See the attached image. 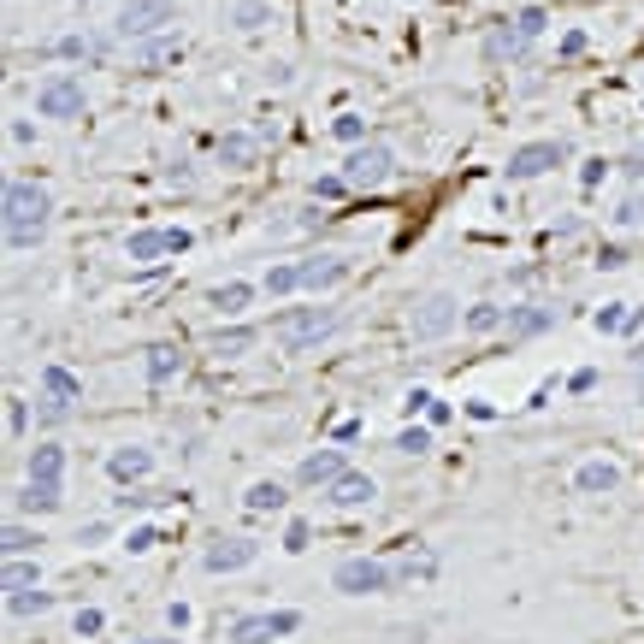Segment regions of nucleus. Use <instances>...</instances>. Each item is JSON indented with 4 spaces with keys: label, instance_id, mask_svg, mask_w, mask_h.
Here are the masks:
<instances>
[{
    "label": "nucleus",
    "instance_id": "f257e3e1",
    "mask_svg": "<svg viewBox=\"0 0 644 644\" xmlns=\"http://www.w3.org/2000/svg\"><path fill=\"white\" fill-rule=\"evenodd\" d=\"M48 219H54V195L30 178L6 184L0 195V225H6V249H36L48 237Z\"/></svg>",
    "mask_w": 644,
    "mask_h": 644
},
{
    "label": "nucleus",
    "instance_id": "f03ea898",
    "mask_svg": "<svg viewBox=\"0 0 644 644\" xmlns=\"http://www.w3.org/2000/svg\"><path fill=\"white\" fill-rule=\"evenodd\" d=\"M337 325H343L337 308H290V314H278V320H272V337H278V349H284V355H302V349L325 343Z\"/></svg>",
    "mask_w": 644,
    "mask_h": 644
},
{
    "label": "nucleus",
    "instance_id": "7ed1b4c3",
    "mask_svg": "<svg viewBox=\"0 0 644 644\" xmlns=\"http://www.w3.org/2000/svg\"><path fill=\"white\" fill-rule=\"evenodd\" d=\"M390 585H396V568L379 556H343L331 574V591H343V597H379Z\"/></svg>",
    "mask_w": 644,
    "mask_h": 644
},
{
    "label": "nucleus",
    "instance_id": "20e7f679",
    "mask_svg": "<svg viewBox=\"0 0 644 644\" xmlns=\"http://www.w3.org/2000/svg\"><path fill=\"white\" fill-rule=\"evenodd\" d=\"M343 178H349L361 195L385 190L390 178H396V154H390L385 142H355V154L343 160Z\"/></svg>",
    "mask_w": 644,
    "mask_h": 644
},
{
    "label": "nucleus",
    "instance_id": "39448f33",
    "mask_svg": "<svg viewBox=\"0 0 644 644\" xmlns=\"http://www.w3.org/2000/svg\"><path fill=\"white\" fill-rule=\"evenodd\" d=\"M83 107H89L83 77L54 71V77H42V83H36V113H42V119H83Z\"/></svg>",
    "mask_w": 644,
    "mask_h": 644
},
{
    "label": "nucleus",
    "instance_id": "423d86ee",
    "mask_svg": "<svg viewBox=\"0 0 644 644\" xmlns=\"http://www.w3.org/2000/svg\"><path fill=\"white\" fill-rule=\"evenodd\" d=\"M461 320H467V314H461V302H455L450 290H432V296L414 308L408 331H414V343H438V337H450Z\"/></svg>",
    "mask_w": 644,
    "mask_h": 644
},
{
    "label": "nucleus",
    "instance_id": "0eeeda50",
    "mask_svg": "<svg viewBox=\"0 0 644 644\" xmlns=\"http://www.w3.org/2000/svg\"><path fill=\"white\" fill-rule=\"evenodd\" d=\"M178 24V6L172 0H119V36L125 42H142L154 30H172Z\"/></svg>",
    "mask_w": 644,
    "mask_h": 644
},
{
    "label": "nucleus",
    "instance_id": "6e6552de",
    "mask_svg": "<svg viewBox=\"0 0 644 644\" xmlns=\"http://www.w3.org/2000/svg\"><path fill=\"white\" fill-rule=\"evenodd\" d=\"M302 633V615L296 609H266V615H237L231 621V644H272Z\"/></svg>",
    "mask_w": 644,
    "mask_h": 644
},
{
    "label": "nucleus",
    "instance_id": "1a4fd4ad",
    "mask_svg": "<svg viewBox=\"0 0 644 644\" xmlns=\"http://www.w3.org/2000/svg\"><path fill=\"white\" fill-rule=\"evenodd\" d=\"M562 160H574V142H526L509 154V178L526 184V178H544V172H556Z\"/></svg>",
    "mask_w": 644,
    "mask_h": 644
},
{
    "label": "nucleus",
    "instance_id": "9d476101",
    "mask_svg": "<svg viewBox=\"0 0 644 644\" xmlns=\"http://www.w3.org/2000/svg\"><path fill=\"white\" fill-rule=\"evenodd\" d=\"M255 562H260L255 538H213V544L201 550V568H207V574H243V568H255Z\"/></svg>",
    "mask_w": 644,
    "mask_h": 644
},
{
    "label": "nucleus",
    "instance_id": "9b49d317",
    "mask_svg": "<svg viewBox=\"0 0 644 644\" xmlns=\"http://www.w3.org/2000/svg\"><path fill=\"white\" fill-rule=\"evenodd\" d=\"M184 60V36H178V24L172 30H154V36H142V42H130V65L136 71H160V65Z\"/></svg>",
    "mask_w": 644,
    "mask_h": 644
},
{
    "label": "nucleus",
    "instance_id": "f8f14e48",
    "mask_svg": "<svg viewBox=\"0 0 644 644\" xmlns=\"http://www.w3.org/2000/svg\"><path fill=\"white\" fill-rule=\"evenodd\" d=\"M379 497V485H373V473H337L331 485L320 491L325 509H367Z\"/></svg>",
    "mask_w": 644,
    "mask_h": 644
},
{
    "label": "nucleus",
    "instance_id": "ddd939ff",
    "mask_svg": "<svg viewBox=\"0 0 644 644\" xmlns=\"http://www.w3.org/2000/svg\"><path fill=\"white\" fill-rule=\"evenodd\" d=\"M532 42H538V36H532V30L520 24V12H515V18H503V24H497V30L485 36V60H491V65H503V60H520V54H526Z\"/></svg>",
    "mask_w": 644,
    "mask_h": 644
},
{
    "label": "nucleus",
    "instance_id": "4468645a",
    "mask_svg": "<svg viewBox=\"0 0 644 644\" xmlns=\"http://www.w3.org/2000/svg\"><path fill=\"white\" fill-rule=\"evenodd\" d=\"M349 272H355V255H308L302 260V290H314V296L320 290H337Z\"/></svg>",
    "mask_w": 644,
    "mask_h": 644
},
{
    "label": "nucleus",
    "instance_id": "2eb2a0df",
    "mask_svg": "<svg viewBox=\"0 0 644 644\" xmlns=\"http://www.w3.org/2000/svg\"><path fill=\"white\" fill-rule=\"evenodd\" d=\"M574 491H580V497H609V491H621V467H615L609 455H591V461H580V473H574Z\"/></svg>",
    "mask_w": 644,
    "mask_h": 644
},
{
    "label": "nucleus",
    "instance_id": "dca6fc26",
    "mask_svg": "<svg viewBox=\"0 0 644 644\" xmlns=\"http://www.w3.org/2000/svg\"><path fill=\"white\" fill-rule=\"evenodd\" d=\"M154 473V450H142V444H125V450L107 455V479L113 485H142Z\"/></svg>",
    "mask_w": 644,
    "mask_h": 644
},
{
    "label": "nucleus",
    "instance_id": "f3484780",
    "mask_svg": "<svg viewBox=\"0 0 644 644\" xmlns=\"http://www.w3.org/2000/svg\"><path fill=\"white\" fill-rule=\"evenodd\" d=\"M42 54H48V60L101 65V60H107V42H95V36H54V42H42Z\"/></svg>",
    "mask_w": 644,
    "mask_h": 644
},
{
    "label": "nucleus",
    "instance_id": "a211bd4d",
    "mask_svg": "<svg viewBox=\"0 0 644 644\" xmlns=\"http://www.w3.org/2000/svg\"><path fill=\"white\" fill-rule=\"evenodd\" d=\"M556 325V308H538V302H526V308H509V343H526V337H544Z\"/></svg>",
    "mask_w": 644,
    "mask_h": 644
},
{
    "label": "nucleus",
    "instance_id": "6ab92c4d",
    "mask_svg": "<svg viewBox=\"0 0 644 644\" xmlns=\"http://www.w3.org/2000/svg\"><path fill=\"white\" fill-rule=\"evenodd\" d=\"M42 402H65V408H77V402H83V379H77V373H65L60 361H48V367H42Z\"/></svg>",
    "mask_w": 644,
    "mask_h": 644
},
{
    "label": "nucleus",
    "instance_id": "aec40b11",
    "mask_svg": "<svg viewBox=\"0 0 644 644\" xmlns=\"http://www.w3.org/2000/svg\"><path fill=\"white\" fill-rule=\"evenodd\" d=\"M337 473H349V461H343V450H320V455H302V467H296V479L302 485H331Z\"/></svg>",
    "mask_w": 644,
    "mask_h": 644
},
{
    "label": "nucleus",
    "instance_id": "412c9836",
    "mask_svg": "<svg viewBox=\"0 0 644 644\" xmlns=\"http://www.w3.org/2000/svg\"><path fill=\"white\" fill-rule=\"evenodd\" d=\"M178 367H184V355H178V343H148V361H142V373H148V385H172V379H178Z\"/></svg>",
    "mask_w": 644,
    "mask_h": 644
},
{
    "label": "nucleus",
    "instance_id": "4be33fe9",
    "mask_svg": "<svg viewBox=\"0 0 644 644\" xmlns=\"http://www.w3.org/2000/svg\"><path fill=\"white\" fill-rule=\"evenodd\" d=\"M12 503H18V509H30V515H54L65 497H60V485H48V479H30V485H18V491H12Z\"/></svg>",
    "mask_w": 644,
    "mask_h": 644
},
{
    "label": "nucleus",
    "instance_id": "5701e85b",
    "mask_svg": "<svg viewBox=\"0 0 644 644\" xmlns=\"http://www.w3.org/2000/svg\"><path fill=\"white\" fill-rule=\"evenodd\" d=\"M125 255L136 260V266H154L160 255H172V231H130V243H125Z\"/></svg>",
    "mask_w": 644,
    "mask_h": 644
},
{
    "label": "nucleus",
    "instance_id": "b1692460",
    "mask_svg": "<svg viewBox=\"0 0 644 644\" xmlns=\"http://www.w3.org/2000/svg\"><path fill=\"white\" fill-rule=\"evenodd\" d=\"M243 509H249V515H278V509H284V485H278V479H255V485L243 491Z\"/></svg>",
    "mask_w": 644,
    "mask_h": 644
},
{
    "label": "nucleus",
    "instance_id": "393cba45",
    "mask_svg": "<svg viewBox=\"0 0 644 644\" xmlns=\"http://www.w3.org/2000/svg\"><path fill=\"white\" fill-rule=\"evenodd\" d=\"M30 479L60 485V479H65V450H60V444H36V450H30Z\"/></svg>",
    "mask_w": 644,
    "mask_h": 644
},
{
    "label": "nucleus",
    "instance_id": "a878e982",
    "mask_svg": "<svg viewBox=\"0 0 644 644\" xmlns=\"http://www.w3.org/2000/svg\"><path fill=\"white\" fill-rule=\"evenodd\" d=\"M54 609V591H42V585H30V591H6V615H48Z\"/></svg>",
    "mask_w": 644,
    "mask_h": 644
},
{
    "label": "nucleus",
    "instance_id": "bb28decb",
    "mask_svg": "<svg viewBox=\"0 0 644 644\" xmlns=\"http://www.w3.org/2000/svg\"><path fill=\"white\" fill-rule=\"evenodd\" d=\"M0 585H6V591H30V585H42V568H36V556H6V568H0Z\"/></svg>",
    "mask_w": 644,
    "mask_h": 644
},
{
    "label": "nucleus",
    "instance_id": "cd10ccee",
    "mask_svg": "<svg viewBox=\"0 0 644 644\" xmlns=\"http://www.w3.org/2000/svg\"><path fill=\"white\" fill-rule=\"evenodd\" d=\"M42 544H48V538H42L36 526H18V520H12V526L0 532V550H6V556H36Z\"/></svg>",
    "mask_w": 644,
    "mask_h": 644
},
{
    "label": "nucleus",
    "instance_id": "c85d7f7f",
    "mask_svg": "<svg viewBox=\"0 0 644 644\" xmlns=\"http://www.w3.org/2000/svg\"><path fill=\"white\" fill-rule=\"evenodd\" d=\"M255 325H231V331H213V355H225V361H231V355H249V349H255Z\"/></svg>",
    "mask_w": 644,
    "mask_h": 644
},
{
    "label": "nucleus",
    "instance_id": "c756f323",
    "mask_svg": "<svg viewBox=\"0 0 644 644\" xmlns=\"http://www.w3.org/2000/svg\"><path fill=\"white\" fill-rule=\"evenodd\" d=\"M467 331H473V337H485V331H503V325H509V308H497V302H479V308H467Z\"/></svg>",
    "mask_w": 644,
    "mask_h": 644
},
{
    "label": "nucleus",
    "instance_id": "7c9ffc66",
    "mask_svg": "<svg viewBox=\"0 0 644 644\" xmlns=\"http://www.w3.org/2000/svg\"><path fill=\"white\" fill-rule=\"evenodd\" d=\"M219 160H225V166H249V160H255V136H243V130L219 136Z\"/></svg>",
    "mask_w": 644,
    "mask_h": 644
},
{
    "label": "nucleus",
    "instance_id": "2f4dec72",
    "mask_svg": "<svg viewBox=\"0 0 644 644\" xmlns=\"http://www.w3.org/2000/svg\"><path fill=\"white\" fill-rule=\"evenodd\" d=\"M260 290H266V296H290V290H302V260H290V266H272Z\"/></svg>",
    "mask_w": 644,
    "mask_h": 644
},
{
    "label": "nucleus",
    "instance_id": "473e14b6",
    "mask_svg": "<svg viewBox=\"0 0 644 644\" xmlns=\"http://www.w3.org/2000/svg\"><path fill=\"white\" fill-rule=\"evenodd\" d=\"M249 302H255V284H219V290H213V308H219V314H243Z\"/></svg>",
    "mask_w": 644,
    "mask_h": 644
},
{
    "label": "nucleus",
    "instance_id": "72a5a7b5",
    "mask_svg": "<svg viewBox=\"0 0 644 644\" xmlns=\"http://www.w3.org/2000/svg\"><path fill=\"white\" fill-rule=\"evenodd\" d=\"M231 24H237V30H260V24H272V6H266V0H237V6H231Z\"/></svg>",
    "mask_w": 644,
    "mask_h": 644
},
{
    "label": "nucleus",
    "instance_id": "f704fd0d",
    "mask_svg": "<svg viewBox=\"0 0 644 644\" xmlns=\"http://www.w3.org/2000/svg\"><path fill=\"white\" fill-rule=\"evenodd\" d=\"M396 450L402 455H426L432 450V420H426V426H402V432H396Z\"/></svg>",
    "mask_w": 644,
    "mask_h": 644
},
{
    "label": "nucleus",
    "instance_id": "c9c22d12",
    "mask_svg": "<svg viewBox=\"0 0 644 644\" xmlns=\"http://www.w3.org/2000/svg\"><path fill=\"white\" fill-rule=\"evenodd\" d=\"M627 320H633V308H627V302H609V308H597V314H591V325H597L603 337H609V331H627Z\"/></svg>",
    "mask_w": 644,
    "mask_h": 644
},
{
    "label": "nucleus",
    "instance_id": "e433bc0d",
    "mask_svg": "<svg viewBox=\"0 0 644 644\" xmlns=\"http://www.w3.org/2000/svg\"><path fill=\"white\" fill-rule=\"evenodd\" d=\"M432 574H438V556H408L396 568V580H432Z\"/></svg>",
    "mask_w": 644,
    "mask_h": 644
},
{
    "label": "nucleus",
    "instance_id": "4c0bfd02",
    "mask_svg": "<svg viewBox=\"0 0 644 644\" xmlns=\"http://www.w3.org/2000/svg\"><path fill=\"white\" fill-rule=\"evenodd\" d=\"M331 136H343V142H367V119H361V113H343V119H331Z\"/></svg>",
    "mask_w": 644,
    "mask_h": 644
},
{
    "label": "nucleus",
    "instance_id": "58836bf2",
    "mask_svg": "<svg viewBox=\"0 0 644 644\" xmlns=\"http://www.w3.org/2000/svg\"><path fill=\"white\" fill-rule=\"evenodd\" d=\"M154 544H160V532H154V526H130V532H125V550H130V556H148Z\"/></svg>",
    "mask_w": 644,
    "mask_h": 644
},
{
    "label": "nucleus",
    "instance_id": "ea45409f",
    "mask_svg": "<svg viewBox=\"0 0 644 644\" xmlns=\"http://www.w3.org/2000/svg\"><path fill=\"white\" fill-rule=\"evenodd\" d=\"M615 225H621V231H633V225H644V195H627V201L615 207Z\"/></svg>",
    "mask_w": 644,
    "mask_h": 644
},
{
    "label": "nucleus",
    "instance_id": "a19ab883",
    "mask_svg": "<svg viewBox=\"0 0 644 644\" xmlns=\"http://www.w3.org/2000/svg\"><path fill=\"white\" fill-rule=\"evenodd\" d=\"M343 190H355V184H349L343 172H325V178H314V195H320V201H337Z\"/></svg>",
    "mask_w": 644,
    "mask_h": 644
},
{
    "label": "nucleus",
    "instance_id": "79ce46f5",
    "mask_svg": "<svg viewBox=\"0 0 644 644\" xmlns=\"http://www.w3.org/2000/svg\"><path fill=\"white\" fill-rule=\"evenodd\" d=\"M113 503H119V509H154V503H166V497H160V491H142V485H130L125 497H113Z\"/></svg>",
    "mask_w": 644,
    "mask_h": 644
},
{
    "label": "nucleus",
    "instance_id": "37998d69",
    "mask_svg": "<svg viewBox=\"0 0 644 644\" xmlns=\"http://www.w3.org/2000/svg\"><path fill=\"white\" fill-rule=\"evenodd\" d=\"M308 538H314V526H308V520H290V532H284V550H290V556H302V550H308Z\"/></svg>",
    "mask_w": 644,
    "mask_h": 644
},
{
    "label": "nucleus",
    "instance_id": "c03bdc74",
    "mask_svg": "<svg viewBox=\"0 0 644 644\" xmlns=\"http://www.w3.org/2000/svg\"><path fill=\"white\" fill-rule=\"evenodd\" d=\"M101 627H107V615H101V609H77V639H95Z\"/></svg>",
    "mask_w": 644,
    "mask_h": 644
},
{
    "label": "nucleus",
    "instance_id": "a18cd8bd",
    "mask_svg": "<svg viewBox=\"0 0 644 644\" xmlns=\"http://www.w3.org/2000/svg\"><path fill=\"white\" fill-rule=\"evenodd\" d=\"M24 426H30V408H24V402H18V396H12V402H6V432H12V438H18V432H24Z\"/></svg>",
    "mask_w": 644,
    "mask_h": 644
},
{
    "label": "nucleus",
    "instance_id": "49530a36",
    "mask_svg": "<svg viewBox=\"0 0 644 644\" xmlns=\"http://www.w3.org/2000/svg\"><path fill=\"white\" fill-rule=\"evenodd\" d=\"M190 621H195V609H190V603H166V627H172V633H184Z\"/></svg>",
    "mask_w": 644,
    "mask_h": 644
},
{
    "label": "nucleus",
    "instance_id": "de8ad7c7",
    "mask_svg": "<svg viewBox=\"0 0 644 644\" xmlns=\"http://www.w3.org/2000/svg\"><path fill=\"white\" fill-rule=\"evenodd\" d=\"M402 408H408V414H426V408H432V390H408Z\"/></svg>",
    "mask_w": 644,
    "mask_h": 644
},
{
    "label": "nucleus",
    "instance_id": "09e8293b",
    "mask_svg": "<svg viewBox=\"0 0 644 644\" xmlns=\"http://www.w3.org/2000/svg\"><path fill=\"white\" fill-rule=\"evenodd\" d=\"M574 54H585V30H568L562 36V60H574Z\"/></svg>",
    "mask_w": 644,
    "mask_h": 644
},
{
    "label": "nucleus",
    "instance_id": "8fccbe9b",
    "mask_svg": "<svg viewBox=\"0 0 644 644\" xmlns=\"http://www.w3.org/2000/svg\"><path fill=\"white\" fill-rule=\"evenodd\" d=\"M361 432H367V426H361V420H343V426H337V432H331V438H337V444H355V438H361Z\"/></svg>",
    "mask_w": 644,
    "mask_h": 644
},
{
    "label": "nucleus",
    "instance_id": "3c124183",
    "mask_svg": "<svg viewBox=\"0 0 644 644\" xmlns=\"http://www.w3.org/2000/svg\"><path fill=\"white\" fill-rule=\"evenodd\" d=\"M101 538H107V520H89V526L77 532V544H101Z\"/></svg>",
    "mask_w": 644,
    "mask_h": 644
},
{
    "label": "nucleus",
    "instance_id": "603ef678",
    "mask_svg": "<svg viewBox=\"0 0 644 644\" xmlns=\"http://www.w3.org/2000/svg\"><path fill=\"white\" fill-rule=\"evenodd\" d=\"M450 414H455L450 402H438V396H432V408H426V420H432V426H450Z\"/></svg>",
    "mask_w": 644,
    "mask_h": 644
},
{
    "label": "nucleus",
    "instance_id": "864d4df0",
    "mask_svg": "<svg viewBox=\"0 0 644 644\" xmlns=\"http://www.w3.org/2000/svg\"><path fill=\"white\" fill-rule=\"evenodd\" d=\"M597 385V373H591V367H580V373H574V379H568V390H574V396H585V390Z\"/></svg>",
    "mask_w": 644,
    "mask_h": 644
},
{
    "label": "nucleus",
    "instance_id": "5fc2aeb1",
    "mask_svg": "<svg viewBox=\"0 0 644 644\" xmlns=\"http://www.w3.org/2000/svg\"><path fill=\"white\" fill-rule=\"evenodd\" d=\"M627 178H644V154H627Z\"/></svg>",
    "mask_w": 644,
    "mask_h": 644
},
{
    "label": "nucleus",
    "instance_id": "6e6d98bb",
    "mask_svg": "<svg viewBox=\"0 0 644 644\" xmlns=\"http://www.w3.org/2000/svg\"><path fill=\"white\" fill-rule=\"evenodd\" d=\"M142 644H178V639H142Z\"/></svg>",
    "mask_w": 644,
    "mask_h": 644
},
{
    "label": "nucleus",
    "instance_id": "4d7b16f0",
    "mask_svg": "<svg viewBox=\"0 0 644 644\" xmlns=\"http://www.w3.org/2000/svg\"><path fill=\"white\" fill-rule=\"evenodd\" d=\"M639 402H644V373H639Z\"/></svg>",
    "mask_w": 644,
    "mask_h": 644
},
{
    "label": "nucleus",
    "instance_id": "13d9d810",
    "mask_svg": "<svg viewBox=\"0 0 644 644\" xmlns=\"http://www.w3.org/2000/svg\"><path fill=\"white\" fill-rule=\"evenodd\" d=\"M77 6H89V0H77Z\"/></svg>",
    "mask_w": 644,
    "mask_h": 644
}]
</instances>
